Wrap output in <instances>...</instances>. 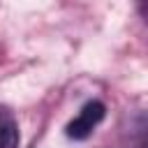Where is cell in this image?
<instances>
[{"label": "cell", "instance_id": "cell-1", "mask_svg": "<svg viewBox=\"0 0 148 148\" xmlns=\"http://www.w3.org/2000/svg\"><path fill=\"white\" fill-rule=\"evenodd\" d=\"M104 116H106V106H104V102H99V99H90V102H86V104L79 109V113L67 123L65 134H67L69 139L83 141V139H88V136L95 132V127L104 120Z\"/></svg>", "mask_w": 148, "mask_h": 148}, {"label": "cell", "instance_id": "cell-2", "mask_svg": "<svg viewBox=\"0 0 148 148\" xmlns=\"http://www.w3.org/2000/svg\"><path fill=\"white\" fill-rule=\"evenodd\" d=\"M18 146V123L7 106H0V148Z\"/></svg>", "mask_w": 148, "mask_h": 148}]
</instances>
